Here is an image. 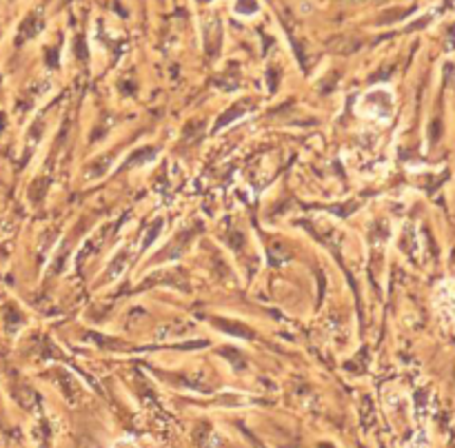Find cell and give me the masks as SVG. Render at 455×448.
Here are the masks:
<instances>
[{"label": "cell", "instance_id": "cell-1", "mask_svg": "<svg viewBox=\"0 0 455 448\" xmlns=\"http://www.w3.org/2000/svg\"><path fill=\"white\" fill-rule=\"evenodd\" d=\"M258 9H260L258 0H235V5H233V11H235V14L246 16V18L255 16V14H258Z\"/></svg>", "mask_w": 455, "mask_h": 448}, {"label": "cell", "instance_id": "cell-2", "mask_svg": "<svg viewBox=\"0 0 455 448\" xmlns=\"http://www.w3.org/2000/svg\"><path fill=\"white\" fill-rule=\"evenodd\" d=\"M429 133H431V140H437V136H440V120L433 122V126L429 129Z\"/></svg>", "mask_w": 455, "mask_h": 448}]
</instances>
